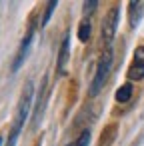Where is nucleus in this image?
I'll use <instances>...</instances> for the list:
<instances>
[{
    "label": "nucleus",
    "mask_w": 144,
    "mask_h": 146,
    "mask_svg": "<svg viewBox=\"0 0 144 146\" xmlns=\"http://www.w3.org/2000/svg\"><path fill=\"white\" fill-rule=\"evenodd\" d=\"M128 78L132 82H138L144 78V46H138L134 50V58H132V64L128 68Z\"/></svg>",
    "instance_id": "obj_4"
},
{
    "label": "nucleus",
    "mask_w": 144,
    "mask_h": 146,
    "mask_svg": "<svg viewBox=\"0 0 144 146\" xmlns=\"http://www.w3.org/2000/svg\"><path fill=\"white\" fill-rule=\"evenodd\" d=\"M96 6H98V2H84V14L88 16V14H90V10H94Z\"/></svg>",
    "instance_id": "obj_13"
},
{
    "label": "nucleus",
    "mask_w": 144,
    "mask_h": 146,
    "mask_svg": "<svg viewBox=\"0 0 144 146\" xmlns=\"http://www.w3.org/2000/svg\"><path fill=\"white\" fill-rule=\"evenodd\" d=\"M88 142H90V132L88 130H84L74 142H72V146H88Z\"/></svg>",
    "instance_id": "obj_12"
},
{
    "label": "nucleus",
    "mask_w": 144,
    "mask_h": 146,
    "mask_svg": "<svg viewBox=\"0 0 144 146\" xmlns=\"http://www.w3.org/2000/svg\"><path fill=\"white\" fill-rule=\"evenodd\" d=\"M0 146H2V138H0Z\"/></svg>",
    "instance_id": "obj_14"
},
{
    "label": "nucleus",
    "mask_w": 144,
    "mask_h": 146,
    "mask_svg": "<svg viewBox=\"0 0 144 146\" xmlns=\"http://www.w3.org/2000/svg\"><path fill=\"white\" fill-rule=\"evenodd\" d=\"M118 18H120V10H118V6H114V8L108 12V16L104 18V22H102V44L106 46V50L110 48V44H112V40H114V36H116Z\"/></svg>",
    "instance_id": "obj_3"
},
{
    "label": "nucleus",
    "mask_w": 144,
    "mask_h": 146,
    "mask_svg": "<svg viewBox=\"0 0 144 146\" xmlns=\"http://www.w3.org/2000/svg\"><path fill=\"white\" fill-rule=\"evenodd\" d=\"M142 12H144V2H128V22L130 28H136L138 22L142 20Z\"/></svg>",
    "instance_id": "obj_7"
},
{
    "label": "nucleus",
    "mask_w": 144,
    "mask_h": 146,
    "mask_svg": "<svg viewBox=\"0 0 144 146\" xmlns=\"http://www.w3.org/2000/svg\"><path fill=\"white\" fill-rule=\"evenodd\" d=\"M130 96H132V84H130V82H126L124 86H120V88L116 90V100H118V102H128Z\"/></svg>",
    "instance_id": "obj_10"
},
{
    "label": "nucleus",
    "mask_w": 144,
    "mask_h": 146,
    "mask_svg": "<svg viewBox=\"0 0 144 146\" xmlns=\"http://www.w3.org/2000/svg\"><path fill=\"white\" fill-rule=\"evenodd\" d=\"M32 36H34V28H28V32H26V36H24V40L20 42V48H18V52H16L14 64H12V70H14V72H16V70H20V66L24 64V60H26V56H28V52H30Z\"/></svg>",
    "instance_id": "obj_5"
},
{
    "label": "nucleus",
    "mask_w": 144,
    "mask_h": 146,
    "mask_svg": "<svg viewBox=\"0 0 144 146\" xmlns=\"http://www.w3.org/2000/svg\"><path fill=\"white\" fill-rule=\"evenodd\" d=\"M44 102H46V78L42 80V86H40V96H38V104L34 110V124H38L44 114Z\"/></svg>",
    "instance_id": "obj_8"
},
{
    "label": "nucleus",
    "mask_w": 144,
    "mask_h": 146,
    "mask_svg": "<svg viewBox=\"0 0 144 146\" xmlns=\"http://www.w3.org/2000/svg\"><path fill=\"white\" fill-rule=\"evenodd\" d=\"M68 146H72V144H68Z\"/></svg>",
    "instance_id": "obj_16"
},
{
    "label": "nucleus",
    "mask_w": 144,
    "mask_h": 146,
    "mask_svg": "<svg viewBox=\"0 0 144 146\" xmlns=\"http://www.w3.org/2000/svg\"><path fill=\"white\" fill-rule=\"evenodd\" d=\"M90 28H92L90 20L84 18V20L80 22V26H78V38H80V42H88V38H90Z\"/></svg>",
    "instance_id": "obj_9"
},
{
    "label": "nucleus",
    "mask_w": 144,
    "mask_h": 146,
    "mask_svg": "<svg viewBox=\"0 0 144 146\" xmlns=\"http://www.w3.org/2000/svg\"><path fill=\"white\" fill-rule=\"evenodd\" d=\"M32 98H34V86H32V82H26L24 88H22L20 100H18V108H16V118L12 122V130L8 134V146H16V140L20 136V130H22V126H24V122L28 118Z\"/></svg>",
    "instance_id": "obj_1"
},
{
    "label": "nucleus",
    "mask_w": 144,
    "mask_h": 146,
    "mask_svg": "<svg viewBox=\"0 0 144 146\" xmlns=\"http://www.w3.org/2000/svg\"><path fill=\"white\" fill-rule=\"evenodd\" d=\"M36 146H40V142H36Z\"/></svg>",
    "instance_id": "obj_15"
},
{
    "label": "nucleus",
    "mask_w": 144,
    "mask_h": 146,
    "mask_svg": "<svg viewBox=\"0 0 144 146\" xmlns=\"http://www.w3.org/2000/svg\"><path fill=\"white\" fill-rule=\"evenodd\" d=\"M68 58H70V34L64 36V40H62V44H60V50H58V62H56L58 74H66Z\"/></svg>",
    "instance_id": "obj_6"
},
{
    "label": "nucleus",
    "mask_w": 144,
    "mask_h": 146,
    "mask_svg": "<svg viewBox=\"0 0 144 146\" xmlns=\"http://www.w3.org/2000/svg\"><path fill=\"white\" fill-rule=\"evenodd\" d=\"M56 6H58V2H56V0H52V2H48V4H46V12H44V16H42V22H40V24H42V28L48 24V20H50L52 12L56 10Z\"/></svg>",
    "instance_id": "obj_11"
},
{
    "label": "nucleus",
    "mask_w": 144,
    "mask_h": 146,
    "mask_svg": "<svg viewBox=\"0 0 144 146\" xmlns=\"http://www.w3.org/2000/svg\"><path fill=\"white\" fill-rule=\"evenodd\" d=\"M110 68H112V50L108 48V50L102 52V56H100V60H98L96 74H94L92 86H90V94H92V96H96V94L102 90V86L106 84V78H108V74H110Z\"/></svg>",
    "instance_id": "obj_2"
}]
</instances>
